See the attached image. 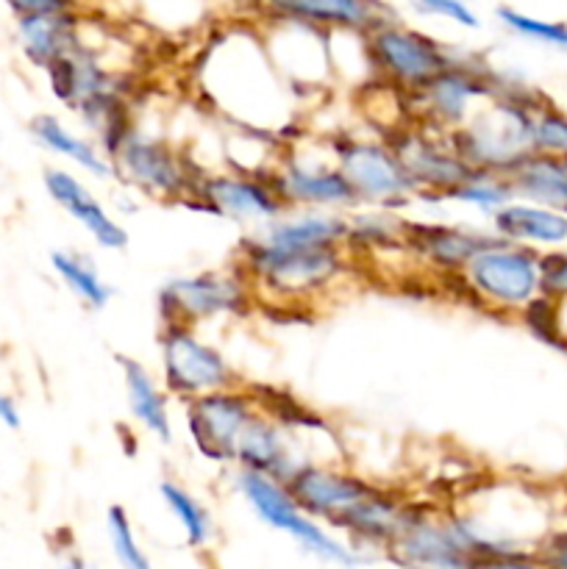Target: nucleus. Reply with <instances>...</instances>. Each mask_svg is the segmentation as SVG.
<instances>
[{
    "label": "nucleus",
    "instance_id": "473e14b6",
    "mask_svg": "<svg viewBox=\"0 0 567 569\" xmlns=\"http://www.w3.org/2000/svg\"><path fill=\"white\" fill-rule=\"evenodd\" d=\"M495 17H498L511 33H517V37L548 44V48L567 50V22L539 20V17L523 14V11L511 9V6H498V9H495Z\"/></svg>",
    "mask_w": 567,
    "mask_h": 569
},
{
    "label": "nucleus",
    "instance_id": "f8f14e48",
    "mask_svg": "<svg viewBox=\"0 0 567 569\" xmlns=\"http://www.w3.org/2000/svg\"><path fill=\"white\" fill-rule=\"evenodd\" d=\"M389 561L400 569H476L448 520V511L409 503L398 539L387 548Z\"/></svg>",
    "mask_w": 567,
    "mask_h": 569
},
{
    "label": "nucleus",
    "instance_id": "423d86ee",
    "mask_svg": "<svg viewBox=\"0 0 567 569\" xmlns=\"http://www.w3.org/2000/svg\"><path fill=\"white\" fill-rule=\"evenodd\" d=\"M504 81L506 78L489 70L487 64H476L459 56L426 87L417 89L415 94H406L409 122L426 126L437 133L456 131L476 114L478 103L493 100L500 92Z\"/></svg>",
    "mask_w": 567,
    "mask_h": 569
},
{
    "label": "nucleus",
    "instance_id": "1a4fd4ad",
    "mask_svg": "<svg viewBox=\"0 0 567 569\" xmlns=\"http://www.w3.org/2000/svg\"><path fill=\"white\" fill-rule=\"evenodd\" d=\"M161 326L198 328L222 317H245L253 311V289L239 270H209L172 278L159 289Z\"/></svg>",
    "mask_w": 567,
    "mask_h": 569
},
{
    "label": "nucleus",
    "instance_id": "4c0bfd02",
    "mask_svg": "<svg viewBox=\"0 0 567 569\" xmlns=\"http://www.w3.org/2000/svg\"><path fill=\"white\" fill-rule=\"evenodd\" d=\"M476 569H550L539 556L531 553H511V556H498V559L478 561Z\"/></svg>",
    "mask_w": 567,
    "mask_h": 569
},
{
    "label": "nucleus",
    "instance_id": "e433bc0d",
    "mask_svg": "<svg viewBox=\"0 0 567 569\" xmlns=\"http://www.w3.org/2000/svg\"><path fill=\"white\" fill-rule=\"evenodd\" d=\"M539 272H543V295L559 300L567 295V253L539 256Z\"/></svg>",
    "mask_w": 567,
    "mask_h": 569
},
{
    "label": "nucleus",
    "instance_id": "a211bd4d",
    "mask_svg": "<svg viewBox=\"0 0 567 569\" xmlns=\"http://www.w3.org/2000/svg\"><path fill=\"white\" fill-rule=\"evenodd\" d=\"M498 242L495 233H478L461 226L445 222H411L406 220L404 244L406 253L415 256L422 267L439 272L442 281L456 278L481 250Z\"/></svg>",
    "mask_w": 567,
    "mask_h": 569
},
{
    "label": "nucleus",
    "instance_id": "6e6552de",
    "mask_svg": "<svg viewBox=\"0 0 567 569\" xmlns=\"http://www.w3.org/2000/svg\"><path fill=\"white\" fill-rule=\"evenodd\" d=\"M334 164L342 172L356 194V203L367 209L398 211L417 198L409 176L400 167L398 156L381 139H365L356 133H337L328 139Z\"/></svg>",
    "mask_w": 567,
    "mask_h": 569
},
{
    "label": "nucleus",
    "instance_id": "412c9836",
    "mask_svg": "<svg viewBox=\"0 0 567 569\" xmlns=\"http://www.w3.org/2000/svg\"><path fill=\"white\" fill-rule=\"evenodd\" d=\"M44 189H48L50 198L106 250H122L128 244V231L115 220V217L106 211V206L100 203L92 194V189L83 187L72 172L61 170V167H48L44 170Z\"/></svg>",
    "mask_w": 567,
    "mask_h": 569
},
{
    "label": "nucleus",
    "instance_id": "7c9ffc66",
    "mask_svg": "<svg viewBox=\"0 0 567 569\" xmlns=\"http://www.w3.org/2000/svg\"><path fill=\"white\" fill-rule=\"evenodd\" d=\"M442 200L470 206V209L481 211V214L495 217L500 209H506L515 200V192H511L509 178L489 176V172H472V178H467L459 189H454Z\"/></svg>",
    "mask_w": 567,
    "mask_h": 569
},
{
    "label": "nucleus",
    "instance_id": "0eeeda50",
    "mask_svg": "<svg viewBox=\"0 0 567 569\" xmlns=\"http://www.w3.org/2000/svg\"><path fill=\"white\" fill-rule=\"evenodd\" d=\"M109 161L115 178H120L128 187H137L150 198L167 200V203L195 200L198 183L203 178L195 161H189L167 139L150 137L137 128L128 133L126 142L115 150Z\"/></svg>",
    "mask_w": 567,
    "mask_h": 569
},
{
    "label": "nucleus",
    "instance_id": "79ce46f5",
    "mask_svg": "<svg viewBox=\"0 0 567 569\" xmlns=\"http://www.w3.org/2000/svg\"><path fill=\"white\" fill-rule=\"evenodd\" d=\"M565 167H567V159H565Z\"/></svg>",
    "mask_w": 567,
    "mask_h": 569
},
{
    "label": "nucleus",
    "instance_id": "72a5a7b5",
    "mask_svg": "<svg viewBox=\"0 0 567 569\" xmlns=\"http://www.w3.org/2000/svg\"><path fill=\"white\" fill-rule=\"evenodd\" d=\"M520 315H523V322H526V328L534 333V337L543 339V342L550 345V348L567 350V339H565V333H561L559 311H556L554 298H548V295H539V298L531 300V303H528Z\"/></svg>",
    "mask_w": 567,
    "mask_h": 569
},
{
    "label": "nucleus",
    "instance_id": "c85d7f7f",
    "mask_svg": "<svg viewBox=\"0 0 567 569\" xmlns=\"http://www.w3.org/2000/svg\"><path fill=\"white\" fill-rule=\"evenodd\" d=\"M50 264H53L56 276L67 283V289H70L83 306H89V309H106L109 300L115 298V289L100 278L98 267H94L87 256L70 253V250H53V253H50Z\"/></svg>",
    "mask_w": 567,
    "mask_h": 569
},
{
    "label": "nucleus",
    "instance_id": "b1692460",
    "mask_svg": "<svg viewBox=\"0 0 567 569\" xmlns=\"http://www.w3.org/2000/svg\"><path fill=\"white\" fill-rule=\"evenodd\" d=\"M493 233L509 244L531 248L534 244H561L567 242V214L545 206L515 203L493 217Z\"/></svg>",
    "mask_w": 567,
    "mask_h": 569
},
{
    "label": "nucleus",
    "instance_id": "9d476101",
    "mask_svg": "<svg viewBox=\"0 0 567 569\" xmlns=\"http://www.w3.org/2000/svg\"><path fill=\"white\" fill-rule=\"evenodd\" d=\"M159 361L165 389L183 403L242 383L226 356L187 326H161Z\"/></svg>",
    "mask_w": 567,
    "mask_h": 569
},
{
    "label": "nucleus",
    "instance_id": "f704fd0d",
    "mask_svg": "<svg viewBox=\"0 0 567 569\" xmlns=\"http://www.w3.org/2000/svg\"><path fill=\"white\" fill-rule=\"evenodd\" d=\"M534 150L567 159V114L550 109V106L539 111L534 120Z\"/></svg>",
    "mask_w": 567,
    "mask_h": 569
},
{
    "label": "nucleus",
    "instance_id": "9b49d317",
    "mask_svg": "<svg viewBox=\"0 0 567 569\" xmlns=\"http://www.w3.org/2000/svg\"><path fill=\"white\" fill-rule=\"evenodd\" d=\"M384 142L398 156L417 198L442 200L467 178H472V170L450 150L445 133L431 131V128L406 122V126L392 128Z\"/></svg>",
    "mask_w": 567,
    "mask_h": 569
},
{
    "label": "nucleus",
    "instance_id": "f03ea898",
    "mask_svg": "<svg viewBox=\"0 0 567 569\" xmlns=\"http://www.w3.org/2000/svg\"><path fill=\"white\" fill-rule=\"evenodd\" d=\"M350 270L348 248H272L256 233L239 244V272L248 278L256 303L267 298L278 306H304L348 281Z\"/></svg>",
    "mask_w": 567,
    "mask_h": 569
},
{
    "label": "nucleus",
    "instance_id": "58836bf2",
    "mask_svg": "<svg viewBox=\"0 0 567 569\" xmlns=\"http://www.w3.org/2000/svg\"><path fill=\"white\" fill-rule=\"evenodd\" d=\"M539 559L545 561L550 569H567V533H556L545 542Z\"/></svg>",
    "mask_w": 567,
    "mask_h": 569
},
{
    "label": "nucleus",
    "instance_id": "c9c22d12",
    "mask_svg": "<svg viewBox=\"0 0 567 569\" xmlns=\"http://www.w3.org/2000/svg\"><path fill=\"white\" fill-rule=\"evenodd\" d=\"M411 9H415L417 14L445 17V20H450L454 26L467 28V31L481 28V20H478L476 11L467 3H461V0H417V3H411Z\"/></svg>",
    "mask_w": 567,
    "mask_h": 569
},
{
    "label": "nucleus",
    "instance_id": "2f4dec72",
    "mask_svg": "<svg viewBox=\"0 0 567 569\" xmlns=\"http://www.w3.org/2000/svg\"><path fill=\"white\" fill-rule=\"evenodd\" d=\"M106 537H109L111 553L122 569H153L137 533H133L131 517L122 506H109V511H106Z\"/></svg>",
    "mask_w": 567,
    "mask_h": 569
},
{
    "label": "nucleus",
    "instance_id": "a878e982",
    "mask_svg": "<svg viewBox=\"0 0 567 569\" xmlns=\"http://www.w3.org/2000/svg\"><path fill=\"white\" fill-rule=\"evenodd\" d=\"M515 198H526L528 203L545 206L567 214V167L565 159L548 153H531L509 176Z\"/></svg>",
    "mask_w": 567,
    "mask_h": 569
},
{
    "label": "nucleus",
    "instance_id": "dca6fc26",
    "mask_svg": "<svg viewBox=\"0 0 567 569\" xmlns=\"http://www.w3.org/2000/svg\"><path fill=\"white\" fill-rule=\"evenodd\" d=\"M284 487L289 489L306 517L334 526L350 506L359 503L370 492L372 483L345 467H334L328 461H306Z\"/></svg>",
    "mask_w": 567,
    "mask_h": 569
},
{
    "label": "nucleus",
    "instance_id": "6ab92c4d",
    "mask_svg": "<svg viewBox=\"0 0 567 569\" xmlns=\"http://www.w3.org/2000/svg\"><path fill=\"white\" fill-rule=\"evenodd\" d=\"M261 14L289 17V20L306 22L320 31H372L384 20H392V9L381 3H361V0H272L259 6Z\"/></svg>",
    "mask_w": 567,
    "mask_h": 569
},
{
    "label": "nucleus",
    "instance_id": "aec40b11",
    "mask_svg": "<svg viewBox=\"0 0 567 569\" xmlns=\"http://www.w3.org/2000/svg\"><path fill=\"white\" fill-rule=\"evenodd\" d=\"M406 509H409V503L400 495L372 487L331 528H337L350 539V548H370L387 553V548L398 539L400 528H404Z\"/></svg>",
    "mask_w": 567,
    "mask_h": 569
},
{
    "label": "nucleus",
    "instance_id": "2eb2a0df",
    "mask_svg": "<svg viewBox=\"0 0 567 569\" xmlns=\"http://www.w3.org/2000/svg\"><path fill=\"white\" fill-rule=\"evenodd\" d=\"M22 53L33 67L48 70L53 61L81 44V9L67 0H11Z\"/></svg>",
    "mask_w": 567,
    "mask_h": 569
},
{
    "label": "nucleus",
    "instance_id": "5701e85b",
    "mask_svg": "<svg viewBox=\"0 0 567 569\" xmlns=\"http://www.w3.org/2000/svg\"><path fill=\"white\" fill-rule=\"evenodd\" d=\"M265 244L287 250L306 248H345L348 217L334 211H304L298 217H278L256 233Z\"/></svg>",
    "mask_w": 567,
    "mask_h": 569
},
{
    "label": "nucleus",
    "instance_id": "ddd939ff",
    "mask_svg": "<svg viewBox=\"0 0 567 569\" xmlns=\"http://www.w3.org/2000/svg\"><path fill=\"white\" fill-rule=\"evenodd\" d=\"M259 415L250 389H226L183 406L195 450L215 465H233V450L248 422Z\"/></svg>",
    "mask_w": 567,
    "mask_h": 569
},
{
    "label": "nucleus",
    "instance_id": "20e7f679",
    "mask_svg": "<svg viewBox=\"0 0 567 569\" xmlns=\"http://www.w3.org/2000/svg\"><path fill=\"white\" fill-rule=\"evenodd\" d=\"M365 53L372 67V76L384 87L398 89L400 94H415L431 78L448 70L459 53L439 39L417 31L400 20H384L365 33Z\"/></svg>",
    "mask_w": 567,
    "mask_h": 569
},
{
    "label": "nucleus",
    "instance_id": "393cba45",
    "mask_svg": "<svg viewBox=\"0 0 567 569\" xmlns=\"http://www.w3.org/2000/svg\"><path fill=\"white\" fill-rule=\"evenodd\" d=\"M117 365L122 370V381H126L128 395V409H131L133 420L156 437L159 442H172V420H170V406H167V395L150 376L145 365L128 356H117Z\"/></svg>",
    "mask_w": 567,
    "mask_h": 569
},
{
    "label": "nucleus",
    "instance_id": "a19ab883",
    "mask_svg": "<svg viewBox=\"0 0 567 569\" xmlns=\"http://www.w3.org/2000/svg\"><path fill=\"white\" fill-rule=\"evenodd\" d=\"M61 569H94V567L89 565L83 556H67V559L61 561Z\"/></svg>",
    "mask_w": 567,
    "mask_h": 569
},
{
    "label": "nucleus",
    "instance_id": "39448f33",
    "mask_svg": "<svg viewBox=\"0 0 567 569\" xmlns=\"http://www.w3.org/2000/svg\"><path fill=\"white\" fill-rule=\"evenodd\" d=\"M237 492L242 495L245 503L253 509V515L259 517L265 526L292 537L295 542H298L306 553L315 556V559L345 569H356L370 561V556L350 548V542H342V539H337L334 533H328L326 528H322V522L306 517L281 481L253 476V472H237Z\"/></svg>",
    "mask_w": 567,
    "mask_h": 569
},
{
    "label": "nucleus",
    "instance_id": "cd10ccee",
    "mask_svg": "<svg viewBox=\"0 0 567 569\" xmlns=\"http://www.w3.org/2000/svg\"><path fill=\"white\" fill-rule=\"evenodd\" d=\"M404 231L406 220L398 211L384 209H367L359 214L348 217V248L350 256L361 253H389V250H404Z\"/></svg>",
    "mask_w": 567,
    "mask_h": 569
},
{
    "label": "nucleus",
    "instance_id": "bb28decb",
    "mask_svg": "<svg viewBox=\"0 0 567 569\" xmlns=\"http://www.w3.org/2000/svg\"><path fill=\"white\" fill-rule=\"evenodd\" d=\"M31 137L42 144L44 150L56 156H64L72 164L81 167L83 172H89L92 178H115L111 170L109 156L100 150V144H94L92 139L78 137L72 133L59 117L53 114H37L31 120Z\"/></svg>",
    "mask_w": 567,
    "mask_h": 569
},
{
    "label": "nucleus",
    "instance_id": "f3484780",
    "mask_svg": "<svg viewBox=\"0 0 567 569\" xmlns=\"http://www.w3.org/2000/svg\"><path fill=\"white\" fill-rule=\"evenodd\" d=\"M272 187L284 206H300V209H348L356 206V194L345 181L337 164L328 167L311 161L309 156L287 153L278 159L276 167L267 170Z\"/></svg>",
    "mask_w": 567,
    "mask_h": 569
},
{
    "label": "nucleus",
    "instance_id": "4be33fe9",
    "mask_svg": "<svg viewBox=\"0 0 567 569\" xmlns=\"http://www.w3.org/2000/svg\"><path fill=\"white\" fill-rule=\"evenodd\" d=\"M233 465L239 467V472H253V476L287 483L306 461L295 456L289 433L259 411L239 437L237 450H233Z\"/></svg>",
    "mask_w": 567,
    "mask_h": 569
},
{
    "label": "nucleus",
    "instance_id": "7ed1b4c3",
    "mask_svg": "<svg viewBox=\"0 0 567 569\" xmlns=\"http://www.w3.org/2000/svg\"><path fill=\"white\" fill-rule=\"evenodd\" d=\"M448 281L459 283L461 295L470 303L489 311H506V315L523 311L543 295L537 250L509 244L504 239L481 250L459 276Z\"/></svg>",
    "mask_w": 567,
    "mask_h": 569
},
{
    "label": "nucleus",
    "instance_id": "f257e3e1",
    "mask_svg": "<svg viewBox=\"0 0 567 569\" xmlns=\"http://www.w3.org/2000/svg\"><path fill=\"white\" fill-rule=\"evenodd\" d=\"M545 109L548 103H543L537 92L506 78L487 111H476L465 126L445 133V139L472 172L509 178L528 156L537 153L534 120Z\"/></svg>",
    "mask_w": 567,
    "mask_h": 569
},
{
    "label": "nucleus",
    "instance_id": "ea45409f",
    "mask_svg": "<svg viewBox=\"0 0 567 569\" xmlns=\"http://www.w3.org/2000/svg\"><path fill=\"white\" fill-rule=\"evenodd\" d=\"M0 422H3L6 428H11V431H17V428L22 426L20 409H17L14 400H11L9 395H3V392H0Z\"/></svg>",
    "mask_w": 567,
    "mask_h": 569
},
{
    "label": "nucleus",
    "instance_id": "4468645a",
    "mask_svg": "<svg viewBox=\"0 0 567 569\" xmlns=\"http://www.w3.org/2000/svg\"><path fill=\"white\" fill-rule=\"evenodd\" d=\"M192 206L222 220L261 222V226L278 220L287 211L267 170H231L203 176Z\"/></svg>",
    "mask_w": 567,
    "mask_h": 569
},
{
    "label": "nucleus",
    "instance_id": "c756f323",
    "mask_svg": "<svg viewBox=\"0 0 567 569\" xmlns=\"http://www.w3.org/2000/svg\"><path fill=\"white\" fill-rule=\"evenodd\" d=\"M159 495L161 500H165L167 511H170L178 520V526H181L183 539H187L189 548L200 550L215 539V522H211L209 509H206L189 489H183L181 483L176 481H161Z\"/></svg>",
    "mask_w": 567,
    "mask_h": 569
}]
</instances>
